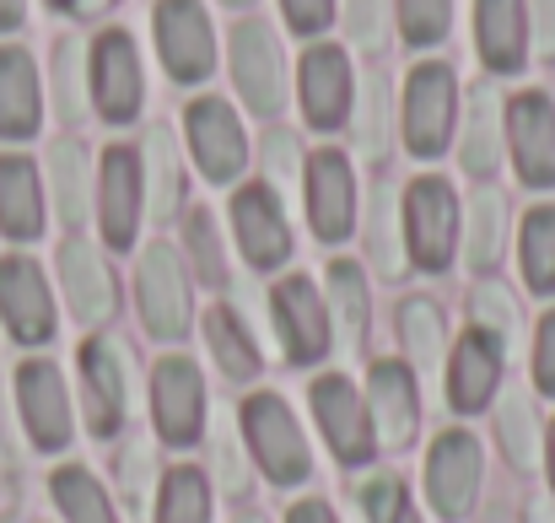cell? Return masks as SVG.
Masks as SVG:
<instances>
[{"label": "cell", "mask_w": 555, "mask_h": 523, "mask_svg": "<svg viewBox=\"0 0 555 523\" xmlns=\"http://www.w3.org/2000/svg\"><path fill=\"white\" fill-rule=\"evenodd\" d=\"M399 341H404V350H410L421 367H437V356H442V314H437V303L410 297V303L399 308Z\"/></svg>", "instance_id": "40"}, {"label": "cell", "mask_w": 555, "mask_h": 523, "mask_svg": "<svg viewBox=\"0 0 555 523\" xmlns=\"http://www.w3.org/2000/svg\"><path fill=\"white\" fill-rule=\"evenodd\" d=\"M0 319H5L11 341H22V346L54 341V297H49L43 270L27 254L0 259Z\"/></svg>", "instance_id": "14"}, {"label": "cell", "mask_w": 555, "mask_h": 523, "mask_svg": "<svg viewBox=\"0 0 555 523\" xmlns=\"http://www.w3.org/2000/svg\"><path fill=\"white\" fill-rule=\"evenodd\" d=\"M0 232L16 243L43 232V183H38V168L16 152L0 157Z\"/></svg>", "instance_id": "27"}, {"label": "cell", "mask_w": 555, "mask_h": 523, "mask_svg": "<svg viewBox=\"0 0 555 523\" xmlns=\"http://www.w3.org/2000/svg\"><path fill=\"white\" fill-rule=\"evenodd\" d=\"M529 38L545 60H555V0H529Z\"/></svg>", "instance_id": "49"}, {"label": "cell", "mask_w": 555, "mask_h": 523, "mask_svg": "<svg viewBox=\"0 0 555 523\" xmlns=\"http://www.w3.org/2000/svg\"><path fill=\"white\" fill-rule=\"evenodd\" d=\"M281 11H286L297 38H319L335 22V0H281Z\"/></svg>", "instance_id": "46"}, {"label": "cell", "mask_w": 555, "mask_h": 523, "mask_svg": "<svg viewBox=\"0 0 555 523\" xmlns=\"http://www.w3.org/2000/svg\"><path fill=\"white\" fill-rule=\"evenodd\" d=\"M534 383L555 394V314H545L540 324V341H534Z\"/></svg>", "instance_id": "48"}, {"label": "cell", "mask_w": 555, "mask_h": 523, "mask_svg": "<svg viewBox=\"0 0 555 523\" xmlns=\"http://www.w3.org/2000/svg\"><path fill=\"white\" fill-rule=\"evenodd\" d=\"M362 513H367V523H393L404 508H410V497H404V486L393 481V475H372V481H362Z\"/></svg>", "instance_id": "45"}, {"label": "cell", "mask_w": 555, "mask_h": 523, "mask_svg": "<svg viewBox=\"0 0 555 523\" xmlns=\"http://www.w3.org/2000/svg\"><path fill=\"white\" fill-rule=\"evenodd\" d=\"M399 221H404V248L421 270H448L453 254H459V194L442 174L415 178L404 189V205H399Z\"/></svg>", "instance_id": "3"}, {"label": "cell", "mask_w": 555, "mask_h": 523, "mask_svg": "<svg viewBox=\"0 0 555 523\" xmlns=\"http://www.w3.org/2000/svg\"><path fill=\"white\" fill-rule=\"evenodd\" d=\"M152 416H157L163 443H173V448L199 443V432H205V383H199V367L189 356H163L157 361V372H152Z\"/></svg>", "instance_id": "11"}, {"label": "cell", "mask_w": 555, "mask_h": 523, "mask_svg": "<svg viewBox=\"0 0 555 523\" xmlns=\"http://www.w3.org/2000/svg\"><path fill=\"white\" fill-rule=\"evenodd\" d=\"M302 178H308V221H313V232L324 243H346L351 227H357V174H351L346 152H335V146L313 152Z\"/></svg>", "instance_id": "16"}, {"label": "cell", "mask_w": 555, "mask_h": 523, "mask_svg": "<svg viewBox=\"0 0 555 523\" xmlns=\"http://www.w3.org/2000/svg\"><path fill=\"white\" fill-rule=\"evenodd\" d=\"M205 341H210V356L221 361L227 378L248 383V378L259 372V346L248 341V330L237 324L232 308H210V314H205Z\"/></svg>", "instance_id": "33"}, {"label": "cell", "mask_w": 555, "mask_h": 523, "mask_svg": "<svg viewBox=\"0 0 555 523\" xmlns=\"http://www.w3.org/2000/svg\"><path fill=\"white\" fill-rule=\"evenodd\" d=\"M87 92H92V109L108 119V125H130L141 114V98H146V81H141V54H135V38L125 27H108L92 38V54H87Z\"/></svg>", "instance_id": "5"}, {"label": "cell", "mask_w": 555, "mask_h": 523, "mask_svg": "<svg viewBox=\"0 0 555 523\" xmlns=\"http://www.w3.org/2000/svg\"><path fill=\"white\" fill-rule=\"evenodd\" d=\"M551 486H555V421H551Z\"/></svg>", "instance_id": "53"}, {"label": "cell", "mask_w": 555, "mask_h": 523, "mask_svg": "<svg viewBox=\"0 0 555 523\" xmlns=\"http://www.w3.org/2000/svg\"><path fill=\"white\" fill-rule=\"evenodd\" d=\"M227 5H237V11H243V5H254V0H227Z\"/></svg>", "instance_id": "55"}, {"label": "cell", "mask_w": 555, "mask_h": 523, "mask_svg": "<svg viewBox=\"0 0 555 523\" xmlns=\"http://www.w3.org/2000/svg\"><path fill=\"white\" fill-rule=\"evenodd\" d=\"M16 405H22V421H27V437L33 448L54 454L70 443V399H65V383L49 361H22L16 372Z\"/></svg>", "instance_id": "20"}, {"label": "cell", "mask_w": 555, "mask_h": 523, "mask_svg": "<svg viewBox=\"0 0 555 523\" xmlns=\"http://www.w3.org/2000/svg\"><path fill=\"white\" fill-rule=\"evenodd\" d=\"M227 54H232V81L248 114L275 119L286 109V54H281L275 27L264 16H237L227 33Z\"/></svg>", "instance_id": "2"}, {"label": "cell", "mask_w": 555, "mask_h": 523, "mask_svg": "<svg viewBox=\"0 0 555 523\" xmlns=\"http://www.w3.org/2000/svg\"><path fill=\"white\" fill-rule=\"evenodd\" d=\"M393 22L410 49H437L453 27V0H393Z\"/></svg>", "instance_id": "39"}, {"label": "cell", "mask_w": 555, "mask_h": 523, "mask_svg": "<svg viewBox=\"0 0 555 523\" xmlns=\"http://www.w3.org/2000/svg\"><path fill=\"white\" fill-rule=\"evenodd\" d=\"M108 0H76V11H103Z\"/></svg>", "instance_id": "52"}, {"label": "cell", "mask_w": 555, "mask_h": 523, "mask_svg": "<svg viewBox=\"0 0 555 523\" xmlns=\"http://www.w3.org/2000/svg\"><path fill=\"white\" fill-rule=\"evenodd\" d=\"M507 103L491 81H475L469 98H464V141H459V157L475 178H491L502 163V146H507V125H502Z\"/></svg>", "instance_id": "26"}, {"label": "cell", "mask_w": 555, "mask_h": 523, "mask_svg": "<svg viewBox=\"0 0 555 523\" xmlns=\"http://www.w3.org/2000/svg\"><path fill=\"white\" fill-rule=\"evenodd\" d=\"M81 399H87V426L98 437L125 426V356L108 341L81 346Z\"/></svg>", "instance_id": "24"}, {"label": "cell", "mask_w": 555, "mask_h": 523, "mask_svg": "<svg viewBox=\"0 0 555 523\" xmlns=\"http://www.w3.org/2000/svg\"><path fill=\"white\" fill-rule=\"evenodd\" d=\"M49 492H54V502H60V513L70 523H119L114 513V502H108V492L81 470V464H65V470H54V481H49Z\"/></svg>", "instance_id": "34"}, {"label": "cell", "mask_w": 555, "mask_h": 523, "mask_svg": "<svg viewBox=\"0 0 555 523\" xmlns=\"http://www.w3.org/2000/svg\"><path fill=\"white\" fill-rule=\"evenodd\" d=\"M49 189H54V211L70 227H81L92 211V168H87V146L76 136L49 146Z\"/></svg>", "instance_id": "29"}, {"label": "cell", "mask_w": 555, "mask_h": 523, "mask_svg": "<svg viewBox=\"0 0 555 523\" xmlns=\"http://www.w3.org/2000/svg\"><path fill=\"white\" fill-rule=\"evenodd\" d=\"M399 125H404V146L431 163L453 146V125H459V76L442 60H421L404 76V98H399Z\"/></svg>", "instance_id": "1"}, {"label": "cell", "mask_w": 555, "mask_h": 523, "mask_svg": "<svg viewBox=\"0 0 555 523\" xmlns=\"http://www.w3.org/2000/svg\"><path fill=\"white\" fill-rule=\"evenodd\" d=\"M524 276L540 297H555V205H534L524 216Z\"/></svg>", "instance_id": "38"}, {"label": "cell", "mask_w": 555, "mask_h": 523, "mask_svg": "<svg viewBox=\"0 0 555 523\" xmlns=\"http://www.w3.org/2000/svg\"><path fill=\"white\" fill-rule=\"evenodd\" d=\"M232 232H237V248L254 270H275L292 259V221H286L270 183H243L232 194Z\"/></svg>", "instance_id": "10"}, {"label": "cell", "mask_w": 555, "mask_h": 523, "mask_svg": "<svg viewBox=\"0 0 555 523\" xmlns=\"http://www.w3.org/2000/svg\"><path fill=\"white\" fill-rule=\"evenodd\" d=\"M60 281H65V297H70L76 324H103V319L119 308L114 276H108L103 254H98L92 243H81V238H70V243L60 248Z\"/></svg>", "instance_id": "25"}, {"label": "cell", "mask_w": 555, "mask_h": 523, "mask_svg": "<svg viewBox=\"0 0 555 523\" xmlns=\"http://www.w3.org/2000/svg\"><path fill=\"white\" fill-rule=\"evenodd\" d=\"M475 43L486 71L518 76L529 65V0H475Z\"/></svg>", "instance_id": "22"}, {"label": "cell", "mask_w": 555, "mask_h": 523, "mask_svg": "<svg viewBox=\"0 0 555 523\" xmlns=\"http://www.w3.org/2000/svg\"><path fill=\"white\" fill-rule=\"evenodd\" d=\"M54 109H60L65 125H76L81 109H87V98H81V49H76V38H60V43H54Z\"/></svg>", "instance_id": "41"}, {"label": "cell", "mask_w": 555, "mask_h": 523, "mask_svg": "<svg viewBox=\"0 0 555 523\" xmlns=\"http://www.w3.org/2000/svg\"><path fill=\"white\" fill-rule=\"evenodd\" d=\"M243 437H248L259 470H264L275 486L308 481L313 459H308V443H302V432H297V416L286 410L281 394H248V399H243Z\"/></svg>", "instance_id": "4"}, {"label": "cell", "mask_w": 555, "mask_h": 523, "mask_svg": "<svg viewBox=\"0 0 555 523\" xmlns=\"http://www.w3.org/2000/svg\"><path fill=\"white\" fill-rule=\"evenodd\" d=\"M507 248V205L496 189H480L469 200V216H464V259L475 270H491Z\"/></svg>", "instance_id": "31"}, {"label": "cell", "mask_w": 555, "mask_h": 523, "mask_svg": "<svg viewBox=\"0 0 555 523\" xmlns=\"http://www.w3.org/2000/svg\"><path fill=\"white\" fill-rule=\"evenodd\" d=\"M152 33H157V54L168 65V76L179 87H199L216 71V33L199 0H157L152 5Z\"/></svg>", "instance_id": "6"}, {"label": "cell", "mask_w": 555, "mask_h": 523, "mask_svg": "<svg viewBox=\"0 0 555 523\" xmlns=\"http://www.w3.org/2000/svg\"><path fill=\"white\" fill-rule=\"evenodd\" d=\"M367 248L372 265L399 281L404 276V221H399V200H393V183H372V211H367Z\"/></svg>", "instance_id": "32"}, {"label": "cell", "mask_w": 555, "mask_h": 523, "mask_svg": "<svg viewBox=\"0 0 555 523\" xmlns=\"http://www.w3.org/2000/svg\"><path fill=\"white\" fill-rule=\"evenodd\" d=\"M496 437H502V454L518 464V470H529L534 459H540V416H534V405H529V394H518V388H507V399H502V410H496Z\"/></svg>", "instance_id": "37"}, {"label": "cell", "mask_w": 555, "mask_h": 523, "mask_svg": "<svg viewBox=\"0 0 555 523\" xmlns=\"http://www.w3.org/2000/svg\"><path fill=\"white\" fill-rule=\"evenodd\" d=\"M480 443L469 432H442L426 454V492H431V508L442 519H464L475 513V497H480Z\"/></svg>", "instance_id": "15"}, {"label": "cell", "mask_w": 555, "mask_h": 523, "mask_svg": "<svg viewBox=\"0 0 555 523\" xmlns=\"http://www.w3.org/2000/svg\"><path fill=\"white\" fill-rule=\"evenodd\" d=\"M351 136H357V146L367 152L372 163L388 152V81H383V71H367V76L357 81V103H351Z\"/></svg>", "instance_id": "36"}, {"label": "cell", "mask_w": 555, "mask_h": 523, "mask_svg": "<svg viewBox=\"0 0 555 523\" xmlns=\"http://www.w3.org/2000/svg\"><path fill=\"white\" fill-rule=\"evenodd\" d=\"M184 243H189V254H194V270H199L205 281H221V238H216V227H210L205 211H189Z\"/></svg>", "instance_id": "43"}, {"label": "cell", "mask_w": 555, "mask_h": 523, "mask_svg": "<svg viewBox=\"0 0 555 523\" xmlns=\"http://www.w3.org/2000/svg\"><path fill=\"white\" fill-rule=\"evenodd\" d=\"M388 0H346V33H351V43L357 49H367V54H383V43H388Z\"/></svg>", "instance_id": "42"}, {"label": "cell", "mask_w": 555, "mask_h": 523, "mask_svg": "<svg viewBox=\"0 0 555 523\" xmlns=\"http://www.w3.org/2000/svg\"><path fill=\"white\" fill-rule=\"evenodd\" d=\"M513 168L529 189H555V103L551 92H518L502 114Z\"/></svg>", "instance_id": "9"}, {"label": "cell", "mask_w": 555, "mask_h": 523, "mask_svg": "<svg viewBox=\"0 0 555 523\" xmlns=\"http://www.w3.org/2000/svg\"><path fill=\"white\" fill-rule=\"evenodd\" d=\"M475 330H486L491 341H502V346H513V330H518V314H513V303H507V292L502 286H480L475 292Z\"/></svg>", "instance_id": "44"}, {"label": "cell", "mask_w": 555, "mask_h": 523, "mask_svg": "<svg viewBox=\"0 0 555 523\" xmlns=\"http://www.w3.org/2000/svg\"><path fill=\"white\" fill-rule=\"evenodd\" d=\"M297 163H302L297 141H292L286 130H270V136H264V168H270V178H292Z\"/></svg>", "instance_id": "47"}, {"label": "cell", "mask_w": 555, "mask_h": 523, "mask_svg": "<svg viewBox=\"0 0 555 523\" xmlns=\"http://www.w3.org/2000/svg\"><path fill=\"white\" fill-rule=\"evenodd\" d=\"M270 314H275V330H281V350H286V361L292 367H313L324 350L335 346L330 335V303L313 292V281L308 276H286V281H275V292H270Z\"/></svg>", "instance_id": "8"}, {"label": "cell", "mask_w": 555, "mask_h": 523, "mask_svg": "<svg viewBox=\"0 0 555 523\" xmlns=\"http://www.w3.org/2000/svg\"><path fill=\"white\" fill-rule=\"evenodd\" d=\"M184 141H189V157L199 163V174L210 183H232V178L248 168V136L232 114L227 98H194L184 109Z\"/></svg>", "instance_id": "7"}, {"label": "cell", "mask_w": 555, "mask_h": 523, "mask_svg": "<svg viewBox=\"0 0 555 523\" xmlns=\"http://www.w3.org/2000/svg\"><path fill=\"white\" fill-rule=\"evenodd\" d=\"M286 523H335V513H330L324 502H297V508L286 513Z\"/></svg>", "instance_id": "50"}, {"label": "cell", "mask_w": 555, "mask_h": 523, "mask_svg": "<svg viewBox=\"0 0 555 523\" xmlns=\"http://www.w3.org/2000/svg\"><path fill=\"white\" fill-rule=\"evenodd\" d=\"M313 416H319V426H324L335 459H346V464H367L372 448H377V437H372L367 399L357 394L351 378L324 372V378L313 383Z\"/></svg>", "instance_id": "18"}, {"label": "cell", "mask_w": 555, "mask_h": 523, "mask_svg": "<svg viewBox=\"0 0 555 523\" xmlns=\"http://www.w3.org/2000/svg\"><path fill=\"white\" fill-rule=\"evenodd\" d=\"M157 523H210V481H205V470L179 464V470L163 475Z\"/></svg>", "instance_id": "35"}, {"label": "cell", "mask_w": 555, "mask_h": 523, "mask_svg": "<svg viewBox=\"0 0 555 523\" xmlns=\"http://www.w3.org/2000/svg\"><path fill=\"white\" fill-rule=\"evenodd\" d=\"M146 211V178H141V152L130 146H108L103 168H98V221H103V243L108 248H130L135 227Z\"/></svg>", "instance_id": "12"}, {"label": "cell", "mask_w": 555, "mask_h": 523, "mask_svg": "<svg viewBox=\"0 0 555 523\" xmlns=\"http://www.w3.org/2000/svg\"><path fill=\"white\" fill-rule=\"evenodd\" d=\"M49 5H54V11H76V0H49Z\"/></svg>", "instance_id": "54"}, {"label": "cell", "mask_w": 555, "mask_h": 523, "mask_svg": "<svg viewBox=\"0 0 555 523\" xmlns=\"http://www.w3.org/2000/svg\"><path fill=\"white\" fill-rule=\"evenodd\" d=\"M141 178H146V200L157 216H173L184 205V168H179V141L168 125H152L141 141Z\"/></svg>", "instance_id": "28"}, {"label": "cell", "mask_w": 555, "mask_h": 523, "mask_svg": "<svg viewBox=\"0 0 555 523\" xmlns=\"http://www.w3.org/2000/svg\"><path fill=\"white\" fill-rule=\"evenodd\" d=\"M367 416H372V437H377L383 448H404V443L415 437L421 394H415V372H410L404 361H372Z\"/></svg>", "instance_id": "19"}, {"label": "cell", "mask_w": 555, "mask_h": 523, "mask_svg": "<svg viewBox=\"0 0 555 523\" xmlns=\"http://www.w3.org/2000/svg\"><path fill=\"white\" fill-rule=\"evenodd\" d=\"M141 319L157 341H184L189 319H194L184 259L168 243H152L146 259H141Z\"/></svg>", "instance_id": "17"}, {"label": "cell", "mask_w": 555, "mask_h": 523, "mask_svg": "<svg viewBox=\"0 0 555 523\" xmlns=\"http://www.w3.org/2000/svg\"><path fill=\"white\" fill-rule=\"evenodd\" d=\"M297 92H302V114L313 130H335L351 119V103H357V76H351V60L346 49L335 43H313L297 65Z\"/></svg>", "instance_id": "13"}, {"label": "cell", "mask_w": 555, "mask_h": 523, "mask_svg": "<svg viewBox=\"0 0 555 523\" xmlns=\"http://www.w3.org/2000/svg\"><path fill=\"white\" fill-rule=\"evenodd\" d=\"M43 125V87L27 49L0 43V141H33Z\"/></svg>", "instance_id": "23"}, {"label": "cell", "mask_w": 555, "mask_h": 523, "mask_svg": "<svg viewBox=\"0 0 555 523\" xmlns=\"http://www.w3.org/2000/svg\"><path fill=\"white\" fill-rule=\"evenodd\" d=\"M502 361H507V346L491 341L486 330H469L453 356H448V405L459 416H475L496 399V383H502Z\"/></svg>", "instance_id": "21"}, {"label": "cell", "mask_w": 555, "mask_h": 523, "mask_svg": "<svg viewBox=\"0 0 555 523\" xmlns=\"http://www.w3.org/2000/svg\"><path fill=\"white\" fill-rule=\"evenodd\" d=\"M22 16H27V0H0V33L22 27Z\"/></svg>", "instance_id": "51"}, {"label": "cell", "mask_w": 555, "mask_h": 523, "mask_svg": "<svg viewBox=\"0 0 555 523\" xmlns=\"http://www.w3.org/2000/svg\"><path fill=\"white\" fill-rule=\"evenodd\" d=\"M330 314H335V341L346 350H362V335H367V281L351 259H335L330 265Z\"/></svg>", "instance_id": "30"}]
</instances>
